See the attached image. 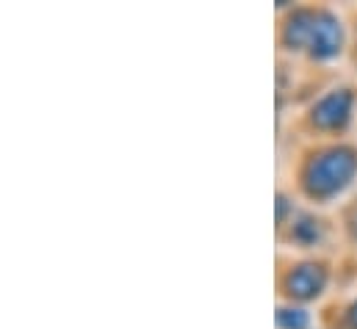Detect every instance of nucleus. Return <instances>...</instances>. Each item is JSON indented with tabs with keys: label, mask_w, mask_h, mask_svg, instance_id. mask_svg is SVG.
Wrapping results in <instances>:
<instances>
[]
</instances>
